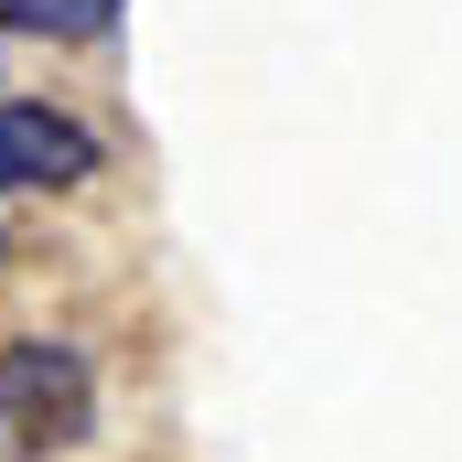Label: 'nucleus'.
Listing matches in <instances>:
<instances>
[{
    "label": "nucleus",
    "mask_w": 462,
    "mask_h": 462,
    "mask_svg": "<svg viewBox=\"0 0 462 462\" xmlns=\"http://www.w3.org/2000/svg\"><path fill=\"white\" fill-rule=\"evenodd\" d=\"M118 0H0V32H54V43H87L108 32Z\"/></svg>",
    "instance_id": "7ed1b4c3"
},
{
    "label": "nucleus",
    "mask_w": 462,
    "mask_h": 462,
    "mask_svg": "<svg viewBox=\"0 0 462 462\" xmlns=\"http://www.w3.org/2000/svg\"><path fill=\"white\" fill-rule=\"evenodd\" d=\"M97 172V129L43 97H0V194H65Z\"/></svg>",
    "instance_id": "f03ea898"
},
{
    "label": "nucleus",
    "mask_w": 462,
    "mask_h": 462,
    "mask_svg": "<svg viewBox=\"0 0 462 462\" xmlns=\"http://www.w3.org/2000/svg\"><path fill=\"white\" fill-rule=\"evenodd\" d=\"M97 387L76 345H0V452H65L87 441Z\"/></svg>",
    "instance_id": "f257e3e1"
}]
</instances>
